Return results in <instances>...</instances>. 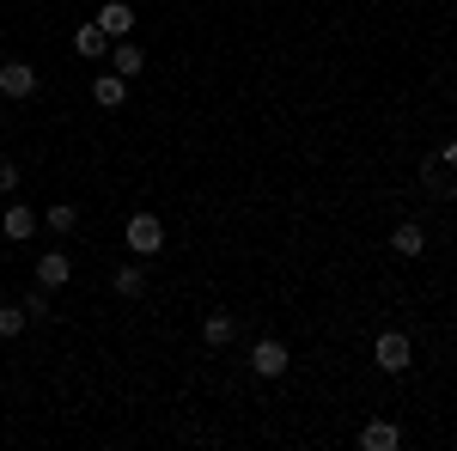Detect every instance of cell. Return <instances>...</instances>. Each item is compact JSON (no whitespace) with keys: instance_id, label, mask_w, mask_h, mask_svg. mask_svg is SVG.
Instances as JSON below:
<instances>
[{"instance_id":"6da1fadb","label":"cell","mask_w":457,"mask_h":451,"mask_svg":"<svg viewBox=\"0 0 457 451\" xmlns=\"http://www.w3.org/2000/svg\"><path fill=\"white\" fill-rule=\"evenodd\" d=\"M122 238H129V250H135L141 263H153V256L165 250V220H159V213H129Z\"/></svg>"},{"instance_id":"7a4b0ae2","label":"cell","mask_w":457,"mask_h":451,"mask_svg":"<svg viewBox=\"0 0 457 451\" xmlns=\"http://www.w3.org/2000/svg\"><path fill=\"white\" fill-rule=\"evenodd\" d=\"M372 360H378V372L396 379V372H409V366H415V342H409L403 330H385V336L372 342Z\"/></svg>"},{"instance_id":"3957f363","label":"cell","mask_w":457,"mask_h":451,"mask_svg":"<svg viewBox=\"0 0 457 451\" xmlns=\"http://www.w3.org/2000/svg\"><path fill=\"white\" fill-rule=\"evenodd\" d=\"M287 366H293V354H287L281 336H262V342L250 347V372L256 379H287Z\"/></svg>"},{"instance_id":"277c9868","label":"cell","mask_w":457,"mask_h":451,"mask_svg":"<svg viewBox=\"0 0 457 451\" xmlns=\"http://www.w3.org/2000/svg\"><path fill=\"white\" fill-rule=\"evenodd\" d=\"M31 92H37V68H31V62H0V98L25 104Z\"/></svg>"},{"instance_id":"5b68a950","label":"cell","mask_w":457,"mask_h":451,"mask_svg":"<svg viewBox=\"0 0 457 451\" xmlns=\"http://www.w3.org/2000/svg\"><path fill=\"white\" fill-rule=\"evenodd\" d=\"M68 280H73V256H68V250L37 256V287H49V293H55V287H68Z\"/></svg>"},{"instance_id":"8992f818","label":"cell","mask_w":457,"mask_h":451,"mask_svg":"<svg viewBox=\"0 0 457 451\" xmlns=\"http://www.w3.org/2000/svg\"><path fill=\"white\" fill-rule=\"evenodd\" d=\"M37 226H43V220H37V208H25V202H12V208L0 213V232H6V238H12V244L37 238Z\"/></svg>"},{"instance_id":"52a82bcc","label":"cell","mask_w":457,"mask_h":451,"mask_svg":"<svg viewBox=\"0 0 457 451\" xmlns=\"http://www.w3.org/2000/svg\"><path fill=\"white\" fill-rule=\"evenodd\" d=\"M98 25H104V37L122 43V37L135 31V6H129V0H104V6H98Z\"/></svg>"},{"instance_id":"ba28073f","label":"cell","mask_w":457,"mask_h":451,"mask_svg":"<svg viewBox=\"0 0 457 451\" xmlns=\"http://www.w3.org/2000/svg\"><path fill=\"white\" fill-rule=\"evenodd\" d=\"M110 293H116V299H141V293H146V263H141V256L122 263V269L110 275Z\"/></svg>"},{"instance_id":"9c48e42d","label":"cell","mask_w":457,"mask_h":451,"mask_svg":"<svg viewBox=\"0 0 457 451\" xmlns=\"http://www.w3.org/2000/svg\"><path fill=\"white\" fill-rule=\"evenodd\" d=\"M403 446V427L396 421H366L360 427V451H396Z\"/></svg>"},{"instance_id":"30bf717a","label":"cell","mask_w":457,"mask_h":451,"mask_svg":"<svg viewBox=\"0 0 457 451\" xmlns=\"http://www.w3.org/2000/svg\"><path fill=\"white\" fill-rule=\"evenodd\" d=\"M104 62H110V73H122V79H141V73H146V55L135 49V43H129V37H122V43L110 49Z\"/></svg>"},{"instance_id":"8fae6325","label":"cell","mask_w":457,"mask_h":451,"mask_svg":"<svg viewBox=\"0 0 457 451\" xmlns=\"http://www.w3.org/2000/svg\"><path fill=\"white\" fill-rule=\"evenodd\" d=\"M73 49H79L86 62H104V55H110V37H104V25H98V19H92V25H79V31H73Z\"/></svg>"},{"instance_id":"7c38bea8","label":"cell","mask_w":457,"mask_h":451,"mask_svg":"<svg viewBox=\"0 0 457 451\" xmlns=\"http://www.w3.org/2000/svg\"><path fill=\"white\" fill-rule=\"evenodd\" d=\"M390 250H396V256H421L427 232L415 226V220H396V226H390Z\"/></svg>"},{"instance_id":"4fadbf2b","label":"cell","mask_w":457,"mask_h":451,"mask_svg":"<svg viewBox=\"0 0 457 451\" xmlns=\"http://www.w3.org/2000/svg\"><path fill=\"white\" fill-rule=\"evenodd\" d=\"M421 189H433V196H452L457 189V177H452V165L433 153V159H421Z\"/></svg>"},{"instance_id":"5bb4252c","label":"cell","mask_w":457,"mask_h":451,"mask_svg":"<svg viewBox=\"0 0 457 451\" xmlns=\"http://www.w3.org/2000/svg\"><path fill=\"white\" fill-rule=\"evenodd\" d=\"M232 336H238V317H232V312H208L202 342H208V347H232Z\"/></svg>"},{"instance_id":"9a60e30c","label":"cell","mask_w":457,"mask_h":451,"mask_svg":"<svg viewBox=\"0 0 457 451\" xmlns=\"http://www.w3.org/2000/svg\"><path fill=\"white\" fill-rule=\"evenodd\" d=\"M92 98H98L104 110H122V98H129V79H122V73H98V79H92Z\"/></svg>"},{"instance_id":"2e32d148","label":"cell","mask_w":457,"mask_h":451,"mask_svg":"<svg viewBox=\"0 0 457 451\" xmlns=\"http://www.w3.org/2000/svg\"><path fill=\"white\" fill-rule=\"evenodd\" d=\"M37 220H43L49 232H73V226H79V208H73V202H55V208L37 213Z\"/></svg>"},{"instance_id":"e0dca14e","label":"cell","mask_w":457,"mask_h":451,"mask_svg":"<svg viewBox=\"0 0 457 451\" xmlns=\"http://www.w3.org/2000/svg\"><path fill=\"white\" fill-rule=\"evenodd\" d=\"M19 305H25V317H31V323H49V317H55V305H49V287H31Z\"/></svg>"},{"instance_id":"ac0fdd59","label":"cell","mask_w":457,"mask_h":451,"mask_svg":"<svg viewBox=\"0 0 457 451\" xmlns=\"http://www.w3.org/2000/svg\"><path fill=\"white\" fill-rule=\"evenodd\" d=\"M25 305H0V342H12V336H25Z\"/></svg>"},{"instance_id":"d6986e66","label":"cell","mask_w":457,"mask_h":451,"mask_svg":"<svg viewBox=\"0 0 457 451\" xmlns=\"http://www.w3.org/2000/svg\"><path fill=\"white\" fill-rule=\"evenodd\" d=\"M12 189H19V165H12V159H0V196H12Z\"/></svg>"},{"instance_id":"ffe728a7","label":"cell","mask_w":457,"mask_h":451,"mask_svg":"<svg viewBox=\"0 0 457 451\" xmlns=\"http://www.w3.org/2000/svg\"><path fill=\"white\" fill-rule=\"evenodd\" d=\"M439 159H445V165H452V171H457V140H452V146H445V153H439Z\"/></svg>"},{"instance_id":"44dd1931","label":"cell","mask_w":457,"mask_h":451,"mask_svg":"<svg viewBox=\"0 0 457 451\" xmlns=\"http://www.w3.org/2000/svg\"><path fill=\"white\" fill-rule=\"evenodd\" d=\"M0 135H6V129H0Z\"/></svg>"}]
</instances>
